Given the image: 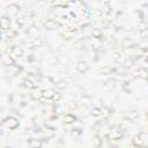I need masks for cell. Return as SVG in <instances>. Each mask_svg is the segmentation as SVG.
Masks as SVG:
<instances>
[{"instance_id": "cell-20", "label": "cell", "mask_w": 148, "mask_h": 148, "mask_svg": "<svg viewBox=\"0 0 148 148\" xmlns=\"http://www.w3.org/2000/svg\"><path fill=\"white\" fill-rule=\"evenodd\" d=\"M73 34H74V31H73V29H66L64 32H62V36H64V38H66V39H68V38H71V37H73Z\"/></svg>"}, {"instance_id": "cell-19", "label": "cell", "mask_w": 148, "mask_h": 148, "mask_svg": "<svg viewBox=\"0 0 148 148\" xmlns=\"http://www.w3.org/2000/svg\"><path fill=\"white\" fill-rule=\"evenodd\" d=\"M131 45H132V42H131V39H130V38H124V39L121 40V46H123L124 49L132 47Z\"/></svg>"}, {"instance_id": "cell-31", "label": "cell", "mask_w": 148, "mask_h": 148, "mask_svg": "<svg viewBox=\"0 0 148 148\" xmlns=\"http://www.w3.org/2000/svg\"><path fill=\"white\" fill-rule=\"evenodd\" d=\"M59 98H60V94H58V92H56V94H54V96H53V99H54V101L57 102V101H58Z\"/></svg>"}, {"instance_id": "cell-17", "label": "cell", "mask_w": 148, "mask_h": 148, "mask_svg": "<svg viewBox=\"0 0 148 148\" xmlns=\"http://www.w3.org/2000/svg\"><path fill=\"white\" fill-rule=\"evenodd\" d=\"M132 142H133V145L136 146V147H142V140H141V136H140L139 134L135 135V136L133 138Z\"/></svg>"}, {"instance_id": "cell-15", "label": "cell", "mask_w": 148, "mask_h": 148, "mask_svg": "<svg viewBox=\"0 0 148 148\" xmlns=\"http://www.w3.org/2000/svg\"><path fill=\"white\" fill-rule=\"evenodd\" d=\"M112 72H113V68L111 67V66H103L102 68H101V73L103 74V75H109V74H112Z\"/></svg>"}, {"instance_id": "cell-9", "label": "cell", "mask_w": 148, "mask_h": 148, "mask_svg": "<svg viewBox=\"0 0 148 148\" xmlns=\"http://www.w3.org/2000/svg\"><path fill=\"white\" fill-rule=\"evenodd\" d=\"M56 91L53 89H44L43 90V98L45 99H53V96H54Z\"/></svg>"}, {"instance_id": "cell-18", "label": "cell", "mask_w": 148, "mask_h": 148, "mask_svg": "<svg viewBox=\"0 0 148 148\" xmlns=\"http://www.w3.org/2000/svg\"><path fill=\"white\" fill-rule=\"evenodd\" d=\"M127 117H128L130 120H136V119L139 118V113L133 110V111H130V112L127 113Z\"/></svg>"}, {"instance_id": "cell-32", "label": "cell", "mask_w": 148, "mask_h": 148, "mask_svg": "<svg viewBox=\"0 0 148 148\" xmlns=\"http://www.w3.org/2000/svg\"><path fill=\"white\" fill-rule=\"evenodd\" d=\"M3 148H12V147H3Z\"/></svg>"}, {"instance_id": "cell-12", "label": "cell", "mask_w": 148, "mask_h": 148, "mask_svg": "<svg viewBox=\"0 0 148 148\" xmlns=\"http://www.w3.org/2000/svg\"><path fill=\"white\" fill-rule=\"evenodd\" d=\"M30 148H42V140L40 139H31L29 141Z\"/></svg>"}, {"instance_id": "cell-21", "label": "cell", "mask_w": 148, "mask_h": 148, "mask_svg": "<svg viewBox=\"0 0 148 148\" xmlns=\"http://www.w3.org/2000/svg\"><path fill=\"white\" fill-rule=\"evenodd\" d=\"M92 146H94L95 148H99V147L102 146V139H99L98 136H95V138L92 139Z\"/></svg>"}, {"instance_id": "cell-4", "label": "cell", "mask_w": 148, "mask_h": 148, "mask_svg": "<svg viewBox=\"0 0 148 148\" xmlns=\"http://www.w3.org/2000/svg\"><path fill=\"white\" fill-rule=\"evenodd\" d=\"M14 64H15V59H14L9 53L3 54V57H2V65H3V66L10 67V66H13Z\"/></svg>"}, {"instance_id": "cell-25", "label": "cell", "mask_w": 148, "mask_h": 148, "mask_svg": "<svg viewBox=\"0 0 148 148\" xmlns=\"http://www.w3.org/2000/svg\"><path fill=\"white\" fill-rule=\"evenodd\" d=\"M67 106H68V109H69L71 111H74V110L77 109V104H76V102H73V101H69V102L67 103Z\"/></svg>"}, {"instance_id": "cell-5", "label": "cell", "mask_w": 148, "mask_h": 148, "mask_svg": "<svg viewBox=\"0 0 148 148\" xmlns=\"http://www.w3.org/2000/svg\"><path fill=\"white\" fill-rule=\"evenodd\" d=\"M18 9H20V7L16 3H9L7 6V14L9 16H14V15H16L18 13Z\"/></svg>"}, {"instance_id": "cell-11", "label": "cell", "mask_w": 148, "mask_h": 148, "mask_svg": "<svg viewBox=\"0 0 148 148\" xmlns=\"http://www.w3.org/2000/svg\"><path fill=\"white\" fill-rule=\"evenodd\" d=\"M139 77H141V79H143V80H146V79H148V71L146 69V68H143V67H140V68H138V71H136V73H135Z\"/></svg>"}, {"instance_id": "cell-16", "label": "cell", "mask_w": 148, "mask_h": 148, "mask_svg": "<svg viewBox=\"0 0 148 148\" xmlns=\"http://www.w3.org/2000/svg\"><path fill=\"white\" fill-rule=\"evenodd\" d=\"M75 116H73V114H66L65 117H64V123L65 124H72V123H74L75 121Z\"/></svg>"}, {"instance_id": "cell-6", "label": "cell", "mask_w": 148, "mask_h": 148, "mask_svg": "<svg viewBox=\"0 0 148 148\" xmlns=\"http://www.w3.org/2000/svg\"><path fill=\"white\" fill-rule=\"evenodd\" d=\"M76 71H77L79 73H81V74L86 73V72L88 71V64H87L86 61H83V60L77 61V64H76Z\"/></svg>"}, {"instance_id": "cell-28", "label": "cell", "mask_w": 148, "mask_h": 148, "mask_svg": "<svg viewBox=\"0 0 148 148\" xmlns=\"http://www.w3.org/2000/svg\"><path fill=\"white\" fill-rule=\"evenodd\" d=\"M114 84H116V80H113V79L106 81V86H111V87H113Z\"/></svg>"}, {"instance_id": "cell-13", "label": "cell", "mask_w": 148, "mask_h": 148, "mask_svg": "<svg viewBox=\"0 0 148 148\" xmlns=\"http://www.w3.org/2000/svg\"><path fill=\"white\" fill-rule=\"evenodd\" d=\"M91 36H92L94 38H96V39L103 38V31H102L101 29H98V28H95V29H92V31H91Z\"/></svg>"}, {"instance_id": "cell-22", "label": "cell", "mask_w": 148, "mask_h": 148, "mask_svg": "<svg viewBox=\"0 0 148 148\" xmlns=\"http://www.w3.org/2000/svg\"><path fill=\"white\" fill-rule=\"evenodd\" d=\"M90 113H91L92 116H95V117H99V116H102V110L95 106V108H92V109L90 110Z\"/></svg>"}, {"instance_id": "cell-29", "label": "cell", "mask_w": 148, "mask_h": 148, "mask_svg": "<svg viewBox=\"0 0 148 148\" xmlns=\"http://www.w3.org/2000/svg\"><path fill=\"white\" fill-rule=\"evenodd\" d=\"M79 135H80V130H74V131L72 132V136L79 138Z\"/></svg>"}, {"instance_id": "cell-8", "label": "cell", "mask_w": 148, "mask_h": 148, "mask_svg": "<svg viewBox=\"0 0 148 148\" xmlns=\"http://www.w3.org/2000/svg\"><path fill=\"white\" fill-rule=\"evenodd\" d=\"M9 25H10V20H9V17L2 16V17H1V28H2V31H6V30L10 29Z\"/></svg>"}, {"instance_id": "cell-3", "label": "cell", "mask_w": 148, "mask_h": 148, "mask_svg": "<svg viewBox=\"0 0 148 148\" xmlns=\"http://www.w3.org/2000/svg\"><path fill=\"white\" fill-rule=\"evenodd\" d=\"M109 138L112 139V140H118V139H120V138H121V131H120V128L117 127V126L111 127V130H110V132H109Z\"/></svg>"}, {"instance_id": "cell-10", "label": "cell", "mask_w": 148, "mask_h": 148, "mask_svg": "<svg viewBox=\"0 0 148 148\" xmlns=\"http://www.w3.org/2000/svg\"><path fill=\"white\" fill-rule=\"evenodd\" d=\"M56 25H57V23H56V21H54L53 18H47V20L44 22V28L47 29V30H52V29H54Z\"/></svg>"}, {"instance_id": "cell-26", "label": "cell", "mask_w": 148, "mask_h": 148, "mask_svg": "<svg viewBox=\"0 0 148 148\" xmlns=\"http://www.w3.org/2000/svg\"><path fill=\"white\" fill-rule=\"evenodd\" d=\"M101 110H102V116H104V117H109L111 114V112H112L110 108H103Z\"/></svg>"}, {"instance_id": "cell-30", "label": "cell", "mask_w": 148, "mask_h": 148, "mask_svg": "<svg viewBox=\"0 0 148 148\" xmlns=\"http://www.w3.org/2000/svg\"><path fill=\"white\" fill-rule=\"evenodd\" d=\"M34 43H35V45H39V46H40L43 42H42V40H40L39 38H37V39H35V42H34Z\"/></svg>"}, {"instance_id": "cell-27", "label": "cell", "mask_w": 148, "mask_h": 148, "mask_svg": "<svg viewBox=\"0 0 148 148\" xmlns=\"http://www.w3.org/2000/svg\"><path fill=\"white\" fill-rule=\"evenodd\" d=\"M132 64H133V62H132V60H128V59H126V60L124 61V64H123V65H124V67L128 68V67H131V66H132Z\"/></svg>"}, {"instance_id": "cell-1", "label": "cell", "mask_w": 148, "mask_h": 148, "mask_svg": "<svg viewBox=\"0 0 148 148\" xmlns=\"http://www.w3.org/2000/svg\"><path fill=\"white\" fill-rule=\"evenodd\" d=\"M18 125H20L18 120L15 117H12V116H9V117H7L2 120V126L7 130H15Z\"/></svg>"}, {"instance_id": "cell-7", "label": "cell", "mask_w": 148, "mask_h": 148, "mask_svg": "<svg viewBox=\"0 0 148 148\" xmlns=\"http://www.w3.org/2000/svg\"><path fill=\"white\" fill-rule=\"evenodd\" d=\"M30 96H31L32 99H36V101L37 99H40L43 97V90H40L38 88H34V89H31Z\"/></svg>"}, {"instance_id": "cell-14", "label": "cell", "mask_w": 148, "mask_h": 148, "mask_svg": "<svg viewBox=\"0 0 148 148\" xmlns=\"http://www.w3.org/2000/svg\"><path fill=\"white\" fill-rule=\"evenodd\" d=\"M138 29H139V31H141V32L147 31V30H148V24H147V22H145V21L141 20V21L138 23Z\"/></svg>"}, {"instance_id": "cell-23", "label": "cell", "mask_w": 148, "mask_h": 148, "mask_svg": "<svg viewBox=\"0 0 148 148\" xmlns=\"http://www.w3.org/2000/svg\"><path fill=\"white\" fill-rule=\"evenodd\" d=\"M81 102H82L83 105H89V104L91 103V98H90L89 96H87V95H83V96L81 97Z\"/></svg>"}, {"instance_id": "cell-24", "label": "cell", "mask_w": 148, "mask_h": 148, "mask_svg": "<svg viewBox=\"0 0 148 148\" xmlns=\"http://www.w3.org/2000/svg\"><path fill=\"white\" fill-rule=\"evenodd\" d=\"M23 86H24V87H27V88H30V89L36 88V87H35V83H32V82H31V81H29L28 79H25V80L23 81Z\"/></svg>"}, {"instance_id": "cell-2", "label": "cell", "mask_w": 148, "mask_h": 148, "mask_svg": "<svg viewBox=\"0 0 148 148\" xmlns=\"http://www.w3.org/2000/svg\"><path fill=\"white\" fill-rule=\"evenodd\" d=\"M8 53L16 60V58H20L21 56H22V53H23V50H22V47L21 46H18V45H13L9 50H8Z\"/></svg>"}]
</instances>
